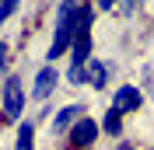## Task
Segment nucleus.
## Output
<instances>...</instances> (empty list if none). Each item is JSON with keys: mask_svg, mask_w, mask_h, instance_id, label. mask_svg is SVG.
<instances>
[{"mask_svg": "<svg viewBox=\"0 0 154 150\" xmlns=\"http://www.w3.org/2000/svg\"><path fill=\"white\" fill-rule=\"evenodd\" d=\"M67 80H70V84H77V87H81V84H88V66H74V63H70Z\"/></svg>", "mask_w": 154, "mask_h": 150, "instance_id": "9b49d317", "label": "nucleus"}, {"mask_svg": "<svg viewBox=\"0 0 154 150\" xmlns=\"http://www.w3.org/2000/svg\"><path fill=\"white\" fill-rule=\"evenodd\" d=\"M105 80H109V66L102 59H91L88 63V84L91 87H105Z\"/></svg>", "mask_w": 154, "mask_h": 150, "instance_id": "6e6552de", "label": "nucleus"}, {"mask_svg": "<svg viewBox=\"0 0 154 150\" xmlns=\"http://www.w3.org/2000/svg\"><path fill=\"white\" fill-rule=\"evenodd\" d=\"M21 112H25V84L18 77H11L4 84V119L7 122H18Z\"/></svg>", "mask_w": 154, "mask_h": 150, "instance_id": "f03ea898", "label": "nucleus"}, {"mask_svg": "<svg viewBox=\"0 0 154 150\" xmlns=\"http://www.w3.org/2000/svg\"><path fill=\"white\" fill-rule=\"evenodd\" d=\"M140 105H144V91H140L137 84H123L119 91L112 94V108H119L123 115L126 112H137Z\"/></svg>", "mask_w": 154, "mask_h": 150, "instance_id": "7ed1b4c3", "label": "nucleus"}, {"mask_svg": "<svg viewBox=\"0 0 154 150\" xmlns=\"http://www.w3.org/2000/svg\"><path fill=\"white\" fill-rule=\"evenodd\" d=\"M14 10H18V0H0V25H4Z\"/></svg>", "mask_w": 154, "mask_h": 150, "instance_id": "f8f14e48", "label": "nucleus"}, {"mask_svg": "<svg viewBox=\"0 0 154 150\" xmlns=\"http://www.w3.org/2000/svg\"><path fill=\"white\" fill-rule=\"evenodd\" d=\"M56 80H60V74L53 70V63H49V66H42V70L35 74V87H32V98H38V101H42V98H49V94L56 91Z\"/></svg>", "mask_w": 154, "mask_h": 150, "instance_id": "39448f33", "label": "nucleus"}, {"mask_svg": "<svg viewBox=\"0 0 154 150\" xmlns=\"http://www.w3.org/2000/svg\"><path fill=\"white\" fill-rule=\"evenodd\" d=\"M98 140V122L95 119H77L74 126H70V143H74V147H91V143Z\"/></svg>", "mask_w": 154, "mask_h": 150, "instance_id": "20e7f679", "label": "nucleus"}, {"mask_svg": "<svg viewBox=\"0 0 154 150\" xmlns=\"http://www.w3.org/2000/svg\"><path fill=\"white\" fill-rule=\"evenodd\" d=\"M98 7H102V10H109V7H116V0H98Z\"/></svg>", "mask_w": 154, "mask_h": 150, "instance_id": "4468645a", "label": "nucleus"}, {"mask_svg": "<svg viewBox=\"0 0 154 150\" xmlns=\"http://www.w3.org/2000/svg\"><path fill=\"white\" fill-rule=\"evenodd\" d=\"M77 18H81V7L77 0H63L56 7V35H53V46H49L46 59H60L67 49H74V38H77Z\"/></svg>", "mask_w": 154, "mask_h": 150, "instance_id": "f257e3e1", "label": "nucleus"}, {"mask_svg": "<svg viewBox=\"0 0 154 150\" xmlns=\"http://www.w3.org/2000/svg\"><path fill=\"white\" fill-rule=\"evenodd\" d=\"M119 150H133V147H130V143H119Z\"/></svg>", "mask_w": 154, "mask_h": 150, "instance_id": "2eb2a0df", "label": "nucleus"}, {"mask_svg": "<svg viewBox=\"0 0 154 150\" xmlns=\"http://www.w3.org/2000/svg\"><path fill=\"white\" fill-rule=\"evenodd\" d=\"M91 63V35H77L74 38V66Z\"/></svg>", "mask_w": 154, "mask_h": 150, "instance_id": "0eeeda50", "label": "nucleus"}, {"mask_svg": "<svg viewBox=\"0 0 154 150\" xmlns=\"http://www.w3.org/2000/svg\"><path fill=\"white\" fill-rule=\"evenodd\" d=\"M102 129H109L112 136H119V133H123V112H119V108H109L105 119H102Z\"/></svg>", "mask_w": 154, "mask_h": 150, "instance_id": "9d476101", "label": "nucleus"}, {"mask_svg": "<svg viewBox=\"0 0 154 150\" xmlns=\"http://www.w3.org/2000/svg\"><path fill=\"white\" fill-rule=\"evenodd\" d=\"M77 119H84V105H67L53 119V133H70V122H77Z\"/></svg>", "mask_w": 154, "mask_h": 150, "instance_id": "423d86ee", "label": "nucleus"}, {"mask_svg": "<svg viewBox=\"0 0 154 150\" xmlns=\"http://www.w3.org/2000/svg\"><path fill=\"white\" fill-rule=\"evenodd\" d=\"M14 150H35V126H32V122H21V126H18Z\"/></svg>", "mask_w": 154, "mask_h": 150, "instance_id": "1a4fd4ad", "label": "nucleus"}, {"mask_svg": "<svg viewBox=\"0 0 154 150\" xmlns=\"http://www.w3.org/2000/svg\"><path fill=\"white\" fill-rule=\"evenodd\" d=\"M0 70H7V46L0 42Z\"/></svg>", "mask_w": 154, "mask_h": 150, "instance_id": "ddd939ff", "label": "nucleus"}]
</instances>
